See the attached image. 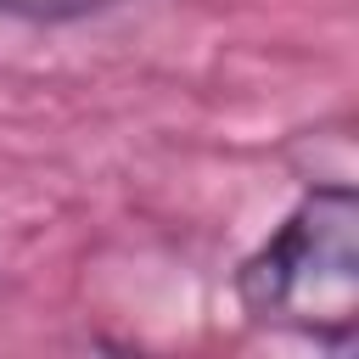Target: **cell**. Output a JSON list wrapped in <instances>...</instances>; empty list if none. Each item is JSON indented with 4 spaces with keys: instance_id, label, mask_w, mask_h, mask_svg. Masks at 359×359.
Returning <instances> with one entry per match:
<instances>
[{
    "instance_id": "6da1fadb",
    "label": "cell",
    "mask_w": 359,
    "mask_h": 359,
    "mask_svg": "<svg viewBox=\"0 0 359 359\" xmlns=\"http://www.w3.org/2000/svg\"><path fill=\"white\" fill-rule=\"evenodd\" d=\"M230 292L236 309L264 331L348 348L359 325V191L348 180L309 185L236 264Z\"/></svg>"
},
{
    "instance_id": "7a4b0ae2",
    "label": "cell",
    "mask_w": 359,
    "mask_h": 359,
    "mask_svg": "<svg viewBox=\"0 0 359 359\" xmlns=\"http://www.w3.org/2000/svg\"><path fill=\"white\" fill-rule=\"evenodd\" d=\"M118 0H0V17H22V22H84L112 11Z\"/></svg>"
}]
</instances>
